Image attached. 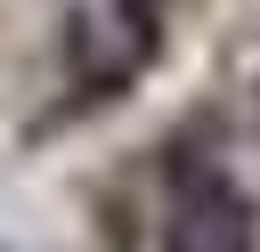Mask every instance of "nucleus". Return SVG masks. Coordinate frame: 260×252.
Masks as SVG:
<instances>
[{
  "label": "nucleus",
  "mask_w": 260,
  "mask_h": 252,
  "mask_svg": "<svg viewBox=\"0 0 260 252\" xmlns=\"http://www.w3.org/2000/svg\"><path fill=\"white\" fill-rule=\"evenodd\" d=\"M252 195L219 171V163H179L162 187V219H154V252H252Z\"/></svg>",
  "instance_id": "1"
},
{
  "label": "nucleus",
  "mask_w": 260,
  "mask_h": 252,
  "mask_svg": "<svg viewBox=\"0 0 260 252\" xmlns=\"http://www.w3.org/2000/svg\"><path fill=\"white\" fill-rule=\"evenodd\" d=\"M0 252H8V244H0Z\"/></svg>",
  "instance_id": "2"
}]
</instances>
